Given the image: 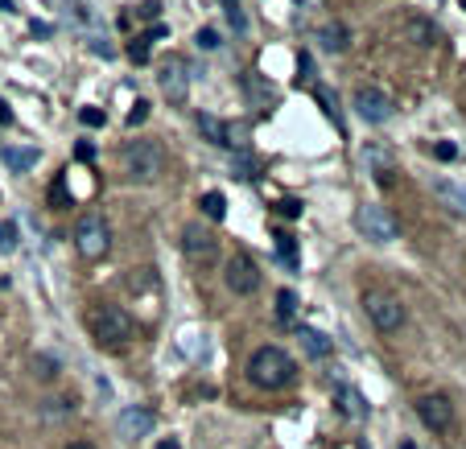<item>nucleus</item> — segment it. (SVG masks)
Wrapping results in <instances>:
<instances>
[{
  "mask_svg": "<svg viewBox=\"0 0 466 449\" xmlns=\"http://www.w3.org/2000/svg\"><path fill=\"white\" fill-rule=\"evenodd\" d=\"M120 169L133 185H153L165 174V149L157 140H128L120 149Z\"/></svg>",
  "mask_w": 466,
  "mask_h": 449,
  "instance_id": "obj_1",
  "label": "nucleus"
},
{
  "mask_svg": "<svg viewBox=\"0 0 466 449\" xmlns=\"http://www.w3.org/2000/svg\"><path fill=\"white\" fill-rule=\"evenodd\" d=\"M87 321H91V334L103 351H124V347L137 338V321H133L128 310H120V305H95Z\"/></svg>",
  "mask_w": 466,
  "mask_h": 449,
  "instance_id": "obj_2",
  "label": "nucleus"
},
{
  "mask_svg": "<svg viewBox=\"0 0 466 449\" xmlns=\"http://www.w3.org/2000/svg\"><path fill=\"white\" fill-rule=\"evenodd\" d=\"M293 375H297V363L289 359L280 347H260V351H252V359H248V379H252L256 388L277 392V388H289V383H293Z\"/></svg>",
  "mask_w": 466,
  "mask_h": 449,
  "instance_id": "obj_3",
  "label": "nucleus"
},
{
  "mask_svg": "<svg viewBox=\"0 0 466 449\" xmlns=\"http://www.w3.org/2000/svg\"><path fill=\"white\" fill-rule=\"evenodd\" d=\"M363 314L372 317V326L379 334H396L400 326H405V301L396 297V293H388V289H368L363 293Z\"/></svg>",
  "mask_w": 466,
  "mask_h": 449,
  "instance_id": "obj_4",
  "label": "nucleus"
},
{
  "mask_svg": "<svg viewBox=\"0 0 466 449\" xmlns=\"http://www.w3.org/2000/svg\"><path fill=\"white\" fill-rule=\"evenodd\" d=\"M75 248H79L83 260H103L107 248H112V231H107V223H103L99 215H83V219L75 223Z\"/></svg>",
  "mask_w": 466,
  "mask_h": 449,
  "instance_id": "obj_5",
  "label": "nucleus"
},
{
  "mask_svg": "<svg viewBox=\"0 0 466 449\" xmlns=\"http://www.w3.org/2000/svg\"><path fill=\"white\" fill-rule=\"evenodd\" d=\"M355 227H359V235H368L372 243H392V239L400 235V223H396L384 206H375V202H363V206L355 211Z\"/></svg>",
  "mask_w": 466,
  "mask_h": 449,
  "instance_id": "obj_6",
  "label": "nucleus"
},
{
  "mask_svg": "<svg viewBox=\"0 0 466 449\" xmlns=\"http://www.w3.org/2000/svg\"><path fill=\"white\" fill-rule=\"evenodd\" d=\"M223 280H227V289L235 297H252L260 289V268H256V260L248 252H232V260L223 268Z\"/></svg>",
  "mask_w": 466,
  "mask_h": 449,
  "instance_id": "obj_7",
  "label": "nucleus"
},
{
  "mask_svg": "<svg viewBox=\"0 0 466 449\" xmlns=\"http://www.w3.org/2000/svg\"><path fill=\"white\" fill-rule=\"evenodd\" d=\"M157 83H161V95H165L170 103H186L190 99V66H186V58L170 54V58L161 62V70H157Z\"/></svg>",
  "mask_w": 466,
  "mask_h": 449,
  "instance_id": "obj_8",
  "label": "nucleus"
},
{
  "mask_svg": "<svg viewBox=\"0 0 466 449\" xmlns=\"http://www.w3.org/2000/svg\"><path fill=\"white\" fill-rule=\"evenodd\" d=\"M355 112H359L368 124H384V120H392L396 99H392L384 87H359L355 91Z\"/></svg>",
  "mask_w": 466,
  "mask_h": 449,
  "instance_id": "obj_9",
  "label": "nucleus"
},
{
  "mask_svg": "<svg viewBox=\"0 0 466 449\" xmlns=\"http://www.w3.org/2000/svg\"><path fill=\"white\" fill-rule=\"evenodd\" d=\"M417 416H421L425 429H433V433H450V425H454V404H450V396L429 392V396H421L417 400Z\"/></svg>",
  "mask_w": 466,
  "mask_h": 449,
  "instance_id": "obj_10",
  "label": "nucleus"
},
{
  "mask_svg": "<svg viewBox=\"0 0 466 449\" xmlns=\"http://www.w3.org/2000/svg\"><path fill=\"white\" fill-rule=\"evenodd\" d=\"M182 252H186L194 264H215V256H219V239H215L202 223H190L186 231H182Z\"/></svg>",
  "mask_w": 466,
  "mask_h": 449,
  "instance_id": "obj_11",
  "label": "nucleus"
},
{
  "mask_svg": "<svg viewBox=\"0 0 466 449\" xmlns=\"http://www.w3.org/2000/svg\"><path fill=\"white\" fill-rule=\"evenodd\" d=\"M149 429H153V412H149V408H140V404L124 408V412H120V420H116V433H120L124 441H137V437H144Z\"/></svg>",
  "mask_w": 466,
  "mask_h": 449,
  "instance_id": "obj_12",
  "label": "nucleus"
},
{
  "mask_svg": "<svg viewBox=\"0 0 466 449\" xmlns=\"http://www.w3.org/2000/svg\"><path fill=\"white\" fill-rule=\"evenodd\" d=\"M363 165L375 174V181L379 185H392V174H396V165H392V157L384 153V149H375V144H368L363 149Z\"/></svg>",
  "mask_w": 466,
  "mask_h": 449,
  "instance_id": "obj_13",
  "label": "nucleus"
},
{
  "mask_svg": "<svg viewBox=\"0 0 466 449\" xmlns=\"http://www.w3.org/2000/svg\"><path fill=\"white\" fill-rule=\"evenodd\" d=\"M243 91H248V99H252L256 107H273V103H277V87H273V83H264L256 70H248V75H243Z\"/></svg>",
  "mask_w": 466,
  "mask_h": 449,
  "instance_id": "obj_14",
  "label": "nucleus"
},
{
  "mask_svg": "<svg viewBox=\"0 0 466 449\" xmlns=\"http://www.w3.org/2000/svg\"><path fill=\"white\" fill-rule=\"evenodd\" d=\"M433 194L454 211V215H466V185L463 181H446V178H437L433 181Z\"/></svg>",
  "mask_w": 466,
  "mask_h": 449,
  "instance_id": "obj_15",
  "label": "nucleus"
},
{
  "mask_svg": "<svg viewBox=\"0 0 466 449\" xmlns=\"http://www.w3.org/2000/svg\"><path fill=\"white\" fill-rule=\"evenodd\" d=\"M405 38L417 45V50H429V45H437V29H433V21H425V17H409V21H405Z\"/></svg>",
  "mask_w": 466,
  "mask_h": 449,
  "instance_id": "obj_16",
  "label": "nucleus"
},
{
  "mask_svg": "<svg viewBox=\"0 0 466 449\" xmlns=\"http://www.w3.org/2000/svg\"><path fill=\"white\" fill-rule=\"evenodd\" d=\"M297 338H301V347H306V355H310V359H326V355H330V338H326V334H318V330L301 326V330H297Z\"/></svg>",
  "mask_w": 466,
  "mask_h": 449,
  "instance_id": "obj_17",
  "label": "nucleus"
},
{
  "mask_svg": "<svg viewBox=\"0 0 466 449\" xmlns=\"http://www.w3.org/2000/svg\"><path fill=\"white\" fill-rule=\"evenodd\" d=\"M334 400H338V408H343L347 416H368V404H363V396H359L355 388H347V383H338V388H334Z\"/></svg>",
  "mask_w": 466,
  "mask_h": 449,
  "instance_id": "obj_18",
  "label": "nucleus"
},
{
  "mask_svg": "<svg viewBox=\"0 0 466 449\" xmlns=\"http://www.w3.org/2000/svg\"><path fill=\"white\" fill-rule=\"evenodd\" d=\"M0 161L17 174H25L29 165H38V149H0Z\"/></svg>",
  "mask_w": 466,
  "mask_h": 449,
  "instance_id": "obj_19",
  "label": "nucleus"
},
{
  "mask_svg": "<svg viewBox=\"0 0 466 449\" xmlns=\"http://www.w3.org/2000/svg\"><path fill=\"white\" fill-rule=\"evenodd\" d=\"M198 128H202V136H206L211 144H219V149H232V140H227V124H223L219 116H198Z\"/></svg>",
  "mask_w": 466,
  "mask_h": 449,
  "instance_id": "obj_20",
  "label": "nucleus"
},
{
  "mask_svg": "<svg viewBox=\"0 0 466 449\" xmlns=\"http://www.w3.org/2000/svg\"><path fill=\"white\" fill-rule=\"evenodd\" d=\"M318 42L326 45V50H334V54H343V50L351 45V38H347L343 25H322V29H318Z\"/></svg>",
  "mask_w": 466,
  "mask_h": 449,
  "instance_id": "obj_21",
  "label": "nucleus"
},
{
  "mask_svg": "<svg viewBox=\"0 0 466 449\" xmlns=\"http://www.w3.org/2000/svg\"><path fill=\"white\" fill-rule=\"evenodd\" d=\"M198 206H202V215H206V219H211V223H219V219H223V215H227V202H223V194H219V190H206V194H202V202H198Z\"/></svg>",
  "mask_w": 466,
  "mask_h": 449,
  "instance_id": "obj_22",
  "label": "nucleus"
},
{
  "mask_svg": "<svg viewBox=\"0 0 466 449\" xmlns=\"http://www.w3.org/2000/svg\"><path fill=\"white\" fill-rule=\"evenodd\" d=\"M277 256L285 268H297V239L289 231H277Z\"/></svg>",
  "mask_w": 466,
  "mask_h": 449,
  "instance_id": "obj_23",
  "label": "nucleus"
},
{
  "mask_svg": "<svg viewBox=\"0 0 466 449\" xmlns=\"http://www.w3.org/2000/svg\"><path fill=\"white\" fill-rule=\"evenodd\" d=\"M128 58H133L137 66H144V62L153 58V42H149V33H140V38H133V42H128Z\"/></svg>",
  "mask_w": 466,
  "mask_h": 449,
  "instance_id": "obj_24",
  "label": "nucleus"
},
{
  "mask_svg": "<svg viewBox=\"0 0 466 449\" xmlns=\"http://www.w3.org/2000/svg\"><path fill=\"white\" fill-rule=\"evenodd\" d=\"M293 314H297V297H293V289H280L277 293V317L280 321H293Z\"/></svg>",
  "mask_w": 466,
  "mask_h": 449,
  "instance_id": "obj_25",
  "label": "nucleus"
},
{
  "mask_svg": "<svg viewBox=\"0 0 466 449\" xmlns=\"http://www.w3.org/2000/svg\"><path fill=\"white\" fill-rule=\"evenodd\" d=\"M232 174H235L239 181H252V178H256V161H252L248 153H235V161H232Z\"/></svg>",
  "mask_w": 466,
  "mask_h": 449,
  "instance_id": "obj_26",
  "label": "nucleus"
},
{
  "mask_svg": "<svg viewBox=\"0 0 466 449\" xmlns=\"http://www.w3.org/2000/svg\"><path fill=\"white\" fill-rule=\"evenodd\" d=\"M50 206H58V211H66L70 206V194H66V178H58L50 185Z\"/></svg>",
  "mask_w": 466,
  "mask_h": 449,
  "instance_id": "obj_27",
  "label": "nucleus"
},
{
  "mask_svg": "<svg viewBox=\"0 0 466 449\" xmlns=\"http://www.w3.org/2000/svg\"><path fill=\"white\" fill-rule=\"evenodd\" d=\"M194 45H198V50H219V29H211V25H206V29H198V33H194Z\"/></svg>",
  "mask_w": 466,
  "mask_h": 449,
  "instance_id": "obj_28",
  "label": "nucleus"
},
{
  "mask_svg": "<svg viewBox=\"0 0 466 449\" xmlns=\"http://www.w3.org/2000/svg\"><path fill=\"white\" fill-rule=\"evenodd\" d=\"M33 375H38V379H54V375H58V363L50 359V355H38V359H33Z\"/></svg>",
  "mask_w": 466,
  "mask_h": 449,
  "instance_id": "obj_29",
  "label": "nucleus"
},
{
  "mask_svg": "<svg viewBox=\"0 0 466 449\" xmlns=\"http://www.w3.org/2000/svg\"><path fill=\"white\" fill-rule=\"evenodd\" d=\"M223 13H227V21H232L239 33L248 29V21H243V8H239V0H223Z\"/></svg>",
  "mask_w": 466,
  "mask_h": 449,
  "instance_id": "obj_30",
  "label": "nucleus"
},
{
  "mask_svg": "<svg viewBox=\"0 0 466 449\" xmlns=\"http://www.w3.org/2000/svg\"><path fill=\"white\" fill-rule=\"evenodd\" d=\"M13 248H17V223L4 219L0 223V252H13Z\"/></svg>",
  "mask_w": 466,
  "mask_h": 449,
  "instance_id": "obj_31",
  "label": "nucleus"
},
{
  "mask_svg": "<svg viewBox=\"0 0 466 449\" xmlns=\"http://www.w3.org/2000/svg\"><path fill=\"white\" fill-rule=\"evenodd\" d=\"M70 8H75V17H79L83 25H99V17H95V8H91V4H87V0H75Z\"/></svg>",
  "mask_w": 466,
  "mask_h": 449,
  "instance_id": "obj_32",
  "label": "nucleus"
},
{
  "mask_svg": "<svg viewBox=\"0 0 466 449\" xmlns=\"http://www.w3.org/2000/svg\"><path fill=\"white\" fill-rule=\"evenodd\" d=\"M144 120H149V99H137L133 112H128V128H137V124H144Z\"/></svg>",
  "mask_w": 466,
  "mask_h": 449,
  "instance_id": "obj_33",
  "label": "nucleus"
},
{
  "mask_svg": "<svg viewBox=\"0 0 466 449\" xmlns=\"http://www.w3.org/2000/svg\"><path fill=\"white\" fill-rule=\"evenodd\" d=\"M79 120H83L87 128H103V120H107V116H103L99 107H83V112H79Z\"/></svg>",
  "mask_w": 466,
  "mask_h": 449,
  "instance_id": "obj_34",
  "label": "nucleus"
},
{
  "mask_svg": "<svg viewBox=\"0 0 466 449\" xmlns=\"http://www.w3.org/2000/svg\"><path fill=\"white\" fill-rule=\"evenodd\" d=\"M433 157H437V161H454V157H458V149H454L450 140H437V144H433Z\"/></svg>",
  "mask_w": 466,
  "mask_h": 449,
  "instance_id": "obj_35",
  "label": "nucleus"
},
{
  "mask_svg": "<svg viewBox=\"0 0 466 449\" xmlns=\"http://www.w3.org/2000/svg\"><path fill=\"white\" fill-rule=\"evenodd\" d=\"M297 83H314V62L301 54V62H297Z\"/></svg>",
  "mask_w": 466,
  "mask_h": 449,
  "instance_id": "obj_36",
  "label": "nucleus"
},
{
  "mask_svg": "<svg viewBox=\"0 0 466 449\" xmlns=\"http://www.w3.org/2000/svg\"><path fill=\"white\" fill-rule=\"evenodd\" d=\"M144 21H157V13H161V0H140V8H137Z\"/></svg>",
  "mask_w": 466,
  "mask_h": 449,
  "instance_id": "obj_37",
  "label": "nucleus"
},
{
  "mask_svg": "<svg viewBox=\"0 0 466 449\" xmlns=\"http://www.w3.org/2000/svg\"><path fill=\"white\" fill-rule=\"evenodd\" d=\"M277 211L285 219H297V215H301V202H297V198H285V202H277Z\"/></svg>",
  "mask_w": 466,
  "mask_h": 449,
  "instance_id": "obj_38",
  "label": "nucleus"
},
{
  "mask_svg": "<svg viewBox=\"0 0 466 449\" xmlns=\"http://www.w3.org/2000/svg\"><path fill=\"white\" fill-rule=\"evenodd\" d=\"M91 54H99V58H112L116 50H112V42H103V38H99V42H91Z\"/></svg>",
  "mask_w": 466,
  "mask_h": 449,
  "instance_id": "obj_39",
  "label": "nucleus"
},
{
  "mask_svg": "<svg viewBox=\"0 0 466 449\" xmlns=\"http://www.w3.org/2000/svg\"><path fill=\"white\" fill-rule=\"evenodd\" d=\"M75 157H79V161H91V157H95V149L87 144V140H79V144H75Z\"/></svg>",
  "mask_w": 466,
  "mask_h": 449,
  "instance_id": "obj_40",
  "label": "nucleus"
},
{
  "mask_svg": "<svg viewBox=\"0 0 466 449\" xmlns=\"http://www.w3.org/2000/svg\"><path fill=\"white\" fill-rule=\"evenodd\" d=\"M0 124H13V112H8V103L0 99Z\"/></svg>",
  "mask_w": 466,
  "mask_h": 449,
  "instance_id": "obj_41",
  "label": "nucleus"
},
{
  "mask_svg": "<svg viewBox=\"0 0 466 449\" xmlns=\"http://www.w3.org/2000/svg\"><path fill=\"white\" fill-rule=\"evenodd\" d=\"M157 449H182V441H178V437H165V441H157Z\"/></svg>",
  "mask_w": 466,
  "mask_h": 449,
  "instance_id": "obj_42",
  "label": "nucleus"
},
{
  "mask_svg": "<svg viewBox=\"0 0 466 449\" xmlns=\"http://www.w3.org/2000/svg\"><path fill=\"white\" fill-rule=\"evenodd\" d=\"M66 449H95V446H91V441H70Z\"/></svg>",
  "mask_w": 466,
  "mask_h": 449,
  "instance_id": "obj_43",
  "label": "nucleus"
},
{
  "mask_svg": "<svg viewBox=\"0 0 466 449\" xmlns=\"http://www.w3.org/2000/svg\"><path fill=\"white\" fill-rule=\"evenodd\" d=\"M0 8H4V13H8V8H13V0H0Z\"/></svg>",
  "mask_w": 466,
  "mask_h": 449,
  "instance_id": "obj_44",
  "label": "nucleus"
},
{
  "mask_svg": "<svg viewBox=\"0 0 466 449\" xmlns=\"http://www.w3.org/2000/svg\"><path fill=\"white\" fill-rule=\"evenodd\" d=\"M400 449H417V446H413V441H405V446H400Z\"/></svg>",
  "mask_w": 466,
  "mask_h": 449,
  "instance_id": "obj_45",
  "label": "nucleus"
},
{
  "mask_svg": "<svg viewBox=\"0 0 466 449\" xmlns=\"http://www.w3.org/2000/svg\"><path fill=\"white\" fill-rule=\"evenodd\" d=\"M463 8H466V0H463Z\"/></svg>",
  "mask_w": 466,
  "mask_h": 449,
  "instance_id": "obj_46",
  "label": "nucleus"
}]
</instances>
